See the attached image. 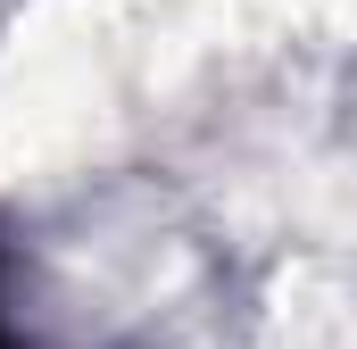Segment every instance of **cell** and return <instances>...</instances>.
Returning a JSON list of instances; mask_svg holds the SVG:
<instances>
[{
    "label": "cell",
    "mask_w": 357,
    "mask_h": 349,
    "mask_svg": "<svg viewBox=\"0 0 357 349\" xmlns=\"http://www.w3.org/2000/svg\"><path fill=\"white\" fill-rule=\"evenodd\" d=\"M0 349H25V341H17V325H8V308H0Z\"/></svg>",
    "instance_id": "1"
}]
</instances>
